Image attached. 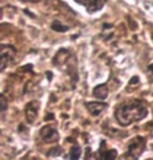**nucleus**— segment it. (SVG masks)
I'll return each mask as SVG.
<instances>
[{"label":"nucleus","mask_w":153,"mask_h":160,"mask_svg":"<svg viewBox=\"0 0 153 160\" xmlns=\"http://www.w3.org/2000/svg\"><path fill=\"white\" fill-rule=\"evenodd\" d=\"M148 115V108L140 99L123 102L115 111V117L122 127L139 122Z\"/></svg>","instance_id":"nucleus-1"},{"label":"nucleus","mask_w":153,"mask_h":160,"mask_svg":"<svg viewBox=\"0 0 153 160\" xmlns=\"http://www.w3.org/2000/svg\"><path fill=\"white\" fill-rule=\"evenodd\" d=\"M146 149V139L142 136H136L132 138L127 147V158L137 159L142 155Z\"/></svg>","instance_id":"nucleus-2"},{"label":"nucleus","mask_w":153,"mask_h":160,"mask_svg":"<svg viewBox=\"0 0 153 160\" xmlns=\"http://www.w3.org/2000/svg\"><path fill=\"white\" fill-rule=\"evenodd\" d=\"M16 55V49L11 45H2L1 46V55H0V65H1V71H3L5 67L13 61Z\"/></svg>","instance_id":"nucleus-3"},{"label":"nucleus","mask_w":153,"mask_h":160,"mask_svg":"<svg viewBox=\"0 0 153 160\" xmlns=\"http://www.w3.org/2000/svg\"><path fill=\"white\" fill-rule=\"evenodd\" d=\"M40 136L42 140L46 143H55L60 139L59 132L57 131V129H55L50 125L42 127L40 130Z\"/></svg>","instance_id":"nucleus-4"},{"label":"nucleus","mask_w":153,"mask_h":160,"mask_svg":"<svg viewBox=\"0 0 153 160\" xmlns=\"http://www.w3.org/2000/svg\"><path fill=\"white\" fill-rule=\"evenodd\" d=\"M39 110H40V102L39 101H32L29 102L28 105L25 106L24 114L25 118L28 120V123H34L36 122L39 114Z\"/></svg>","instance_id":"nucleus-5"},{"label":"nucleus","mask_w":153,"mask_h":160,"mask_svg":"<svg viewBox=\"0 0 153 160\" xmlns=\"http://www.w3.org/2000/svg\"><path fill=\"white\" fill-rule=\"evenodd\" d=\"M85 106L92 116H99L107 108V104H105V102H86Z\"/></svg>","instance_id":"nucleus-6"},{"label":"nucleus","mask_w":153,"mask_h":160,"mask_svg":"<svg viewBox=\"0 0 153 160\" xmlns=\"http://www.w3.org/2000/svg\"><path fill=\"white\" fill-rule=\"evenodd\" d=\"M106 0H87L85 2V8L88 13H95L103 8Z\"/></svg>","instance_id":"nucleus-7"},{"label":"nucleus","mask_w":153,"mask_h":160,"mask_svg":"<svg viewBox=\"0 0 153 160\" xmlns=\"http://www.w3.org/2000/svg\"><path fill=\"white\" fill-rule=\"evenodd\" d=\"M108 87L106 84H101V85H98L97 87H94V90H92V94L95 98L100 99V101H104V99L107 98L108 96Z\"/></svg>","instance_id":"nucleus-8"},{"label":"nucleus","mask_w":153,"mask_h":160,"mask_svg":"<svg viewBox=\"0 0 153 160\" xmlns=\"http://www.w3.org/2000/svg\"><path fill=\"white\" fill-rule=\"evenodd\" d=\"M100 155H99V159L102 160H113L118 156V152L116 150H102L100 149Z\"/></svg>","instance_id":"nucleus-9"},{"label":"nucleus","mask_w":153,"mask_h":160,"mask_svg":"<svg viewBox=\"0 0 153 160\" xmlns=\"http://www.w3.org/2000/svg\"><path fill=\"white\" fill-rule=\"evenodd\" d=\"M81 154H82V150L79 146H73L70 148V151L68 153V155L66 156V158L71 159V160H76L79 159L81 157Z\"/></svg>","instance_id":"nucleus-10"},{"label":"nucleus","mask_w":153,"mask_h":160,"mask_svg":"<svg viewBox=\"0 0 153 160\" xmlns=\"http://www.w3.org/2000/svg\"><path fill=\"white\" fill-rule=\"evenodd\" d=\"M52 28L54 31L59 32H65L68 31V28L66 25H63V24L58 20H55L52 24Z\"/></svg>","instance_id":"nucleus-11"},{"label":"nucleus","mask_w":153,"mask_h":160,"mask_svg":"<svg viewBox=\"0 0 153 160\" xmlns=\"http://www.w3.org/2000/svg\"><path fill=\"white\" fill-rule=\"evenodd\" d=\"M61 153H62V149H61V148L55 147V148H53V149L48 152V156H59Z\"/></svg>","instance_id":"nucleus-12"},{"label":"nucleus","mask_w":153,"mask_h":160,"mask_svg":"<svg viewBox=\"0 0 153 160\" xmlns=\"http://www.w3.org/2000/svg\"><path fill=\"white\" fill-rule=\"evenodd\" d=\"M7 98H5V96L3 94H1V112H4L5 110H7V107H8V105H7Z\"/></svg>","instance_id":"nucleus-13"},{"label":"nucleus","mask_w":153,"mask_h":160,"mask_svg":"<svg viewBox=\"0 0 153 160\" xmlns=\"http://www.w3.org/2000/svg\"><path fill=\"white\" fill-rule=\"evenodd\" d=\"M147 75H148L149 80L153 82V64L149 65L148 67H147Z\"/></svg>","instance_id":"nucleus-14"},{"label":"nucleus","mask_w":153,"mask_h":160,"mask_svg":"<svg viewBox=\"0 0 153 160\" xmlns=\"http://www.w3.org/2000/svg\"><path fill=\"white\" fill-rule=\"evenodd\" d=\"M22 1H25V2H38L40 0H22Z\"/></svg>","instance_id":"nucleus-15"},{"label":"nucleus","mask_w":153,"mask_h":160,"mask_svg":"<svg viewBox=\"0 0 153 160\" xmlns=\"http://www.w3.org/2000/svg\"><path fill=\"white\" fill-rule=\"evenodd\" d=\"M151 38H152V41H153V32H152V35H151Z\"/></svg>","instance_id":"nucleus-16"}]
</instances>
